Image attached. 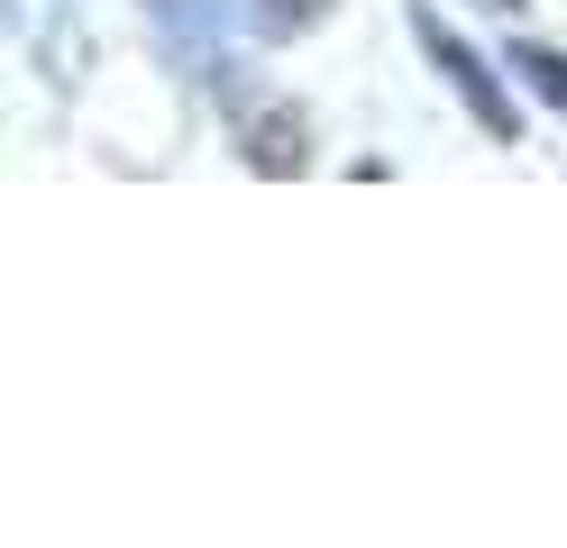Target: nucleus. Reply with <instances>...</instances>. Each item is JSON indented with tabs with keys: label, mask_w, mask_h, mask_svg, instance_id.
Returning a JSON list of instances; mask_svg holds the SVG:
<instances>
[{
	"label": "nucleus",
	"mask_w": 567,
	"mask_h": 548,
	"mask_svg": "<svg viewBox=\"0 0 567 548\" xmlns=\"http://www.w3.org/2000/svg\"><path fill=\"white\" fill-rule=\"evenodd\" d=\"M284 10H321V0H284Z\"/></svg>",
	"instance_id": "f257e3e1"
}]
</instances>
